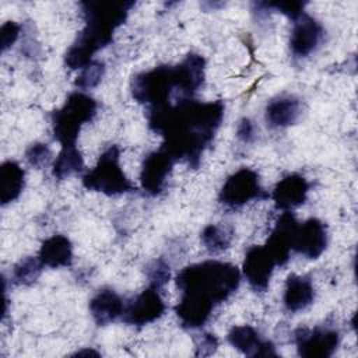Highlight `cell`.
<instances>
[{"instance_id": "d4e9b609", "label": "cell", "mask_w": 358, "mask_h": 358, "mask_svg": "<svg viewBox=\"0 0 358 358\" xmlns=\"http://www.w3.org/2000/svg\"><path fill=\"white\" fill-rule=\"evenodd\" d=\"M105 74V63L101 60H92L88 66L80 70L74 84L80 91H87L95 88Z\"/></svg>"}, {"instance_id": "5b68a950", "label": "cell", "mask_w": 358, "mask_h": 358, "mask_svg": "<svg viewBox=\"0 0 358 358\" xmlns=\"http://www.w3.org/2000/svg\"><path fill=\"white\" fill-rule=\"evenodd\" d=\"M98 112L96 101L84 91L71 92L64 103L52 112L50 124L55 140L62 145H77L78 134L85 123L94 120Z\"/></svg>"}, {"instance_id": "3957f363", "label": "cell", "mask_w": 358, "mask_h": 358, "mask_svg": "<svg viewBox=\"0 0 358 358\" xmlns=\"http://www.w3.org/2000/svg\"><path fill=\"white\" fill-rule=\"evenodd\" d=\"M206 80V59L199 53H187L175 64H161L141 71L131 78L130 91L134 101L148 109L161 108L183 98H193Z\"/></svg>"}, {"instance_id": "44dd1931", "label": "cell", "mask_w": 358, "mask_h": 358, "mask_svg": "<svg viewBox=\"0 0 358 358\" xmlns=\"http://www.w3.org/2000/svg\"><path fill=\"white\" fill-rule=\"evenodd\" d=\"M25 171L15 161H4L0 165V201L6 206L15 201L24 190Z\"/></svg>"}, {"instance_id": "2e32d148", "label": "cell", "mask_w": 358, "mask_h": 358, "mask_svg": "<svg viewBox=\"0 0 358 358\" xmlns=\"http://www.w3.org/2000/svg\"><path fill=\"white\" fill-rule=\"evenodd\" d=\"M227 341L248 357H277L274 344L249 324L234 326L227 334Z\"/></svg>"}, {"instance_id": "30bf717a", "label": "cell", "mask_w": 358, "mask_h": 358, "mask_svg": "<svg viewBox=\"0 0 358 358\" xmlns=\"http://www.w3.org/2000/svg\"><path fill=\"white\" fill-rule=\"evenodd\" d=\"M324 39L323 25L310 14L303 11L292 21L289 35V50L294 57L303 59L316 52Z\"/></svg>"}, {"instance_id": "f546056e", "label": "cell", "mask_w": 358, "mask_h": 358, "mask_svg": "<svg viewBox=\"0 0 358 358\" xmlns=\"http://www.w3.org/2000/svg\"><path fill=\"white\" fill-rule=\"evenodd\" d=\"M236 137L239 141L248 144L252 143L256 137V129L253 122L249 117H243L239 120L238 126H236Z\"/></svg>"}, {"instance_id": "7c38bea8", "label": "cell", "mask_w": 358, "mask_h": 358, "mask_svg": "<svg viewBox=\"0 0 358 358\" xmlns=\"http://www.w3.org/2000/svg\"><path fill=\"white\" fill-rule=\"evenodd\" d=\"M275 267V260L267 248L264 245H253L246 250L242 264V275L252 289L256 292H266Z\"/></svg>"}, {"instance_id": "484cf974", "label": "cell", "mask_w": 358, "mask_h": 358, "mask_svg": "<svg viewBox=\"0 0 358 358\" xmlns=\"http://www.w3.org/2000/svg\"><path fill=\"white\" fill-rule=\"evenodd\" d=\"M25 159L31 166L42 169L52 162V151L45 143H32L25 151Z\"/></svg>"}, {"instance_id": "4dcf8cb0", "label": "cell", "mask_w": 358, "mask_h": 358, "mask_svg": "<svg viewBox=\"0 0 358 358\" xmlns=\"http://www.w3.org/2000/svg\"><path fill=\"white\" fill-rule=\"evenodd\" d=\"M84 354H87V355H88V354H90V355H96V357L99 355V352H96L95 350H91V348H90V350H80V351L74 352L73 355H84Z\"/></svg>"}, {"instance_id": "603a6c76", "label": "cell", "mask_w": 358, "mask_h": 358, "mask_svg": "<svg viewBox=\"0 0 358 358\" xmlns=\"http://www.w3.org/2000/svg\"><path fill=\"white\" fill-rule=\"evenodd\" d=\"M234 235L235 231L231 225L208 224L203 228L200 241L208 253L220 255L231 246Z\"/></svg>"}, {"instance_id": "cb8c5ba5", "label": "cell", "mask_w": 358, "mask_h": 358, "mask_svg": "<svg viewBox=\"0 0 358 358\" xmlns=\"http://www.w3.org/2000/svg\"><path fill=\"white\" fill-rule=\"evenodd\" d=\"M43 270V264L41 263L38 256H28L21 259L14 267L11 273V280L15 285H31L34 284Z\"/></svg>"}, {"instance_id": "9a60e30c", "label": "cell", "mask_w": 358, "mask_h": 358, "mask_svg": "<svg viewBox=\"0 0 358 358\" xmlns=\"http://www.w3.org/2000/svg\"><path fill=\"white\" fill-rule=\"evenodd\" d=\"M310 189V183L301 173H288L277 182L270 197L274 201L277 210L292 211L294 208L302 206Z\"/></svg>"}, {"instance_id": "e0dca14e", "label": "cell", "mask_w": 358, "mask_h": 358, "mask_svg": "<svg viewBox=\"0 0 358 358\" xmlns=\"http://www.w3.org/2000/svg\"><path fill=\"white\" fill-rule=\"evenodd\" d=\"M302 113V105L295 95H280L273 98L266 109L264 119L271 129H285L295 124Z\"/></svg>"}, {"instance_id": "d6986e66", "label": "cell", "mask_w": 358, "mask_h": 358, "mask_svg": "<svg viewBox=\"0 0 358 358\" xmlns=\"http://www.w3.org/2000/svg\"><path fill=\"white\" fill-rule=\"evenodd\" d=\"M124 306L123 298L112 288L99 289L90 299L88 305L90 313L98 326H106L117 317H122Z\"/></svg>"}, {"instance_id": "ac0fdd59", "label": "cell", "mask_w": 358, "mask_h": 358, "mask_svg": "<svg viewBox=\"0 0 358 358\" xmlns=\"http://www.w3.org/2000/svg\"><path fill=\"white\" fill-rule=\"evenodd\" d=\"M315 296V287L309 275L289 274L287 277L282 294V303L288 312L296 313L305 310L313 303Z\"/></svg>"}, {"instance_id": "4fadbf2b", "label": "cell", "mask_w": 358, "mask_h": 358, "mask_svg": "<svg viewBox=\"0 0 358 358\" xmlns=\"http://www.w3.org/2000/svg\"><path fill=\"white\" fill-rule=\"evenodd\" d=\"M175 162L164 148L147 154L140 171L141 189L150 196H158L164 190Z\"/></svg>"}, {"instance_id": "ba28073f", "label": "cell", "mask_w": 358, "mask_h": 358, "mask_svg": "<svg viewBox=\"0 0 358 358\" xmlns=\"http://www.w3.org/2000/svg\"><path fill=\"white\" fill-rule=\"evenodd\" d=\"M294 336L298 355L303 358H329L340 344V333L330 327H299Z\"/></svg>"}, {"instance_id": "6da1fadb", "label": "cell", "mask_w": 358, "mask_h": 358, "mask_svg": "<svg viewBox=\"0 0 358 358\" xmlns=\"http://www.w3.org/2000/svg\"><path fill=\"white\" fill-rule=\"evenodd\" d=\"M222 101L201 102L183 98L166 106L147 110L148 127L164 137V148L175 161L185 159L197 168L204 151L211 145L224 119Z\"/></svg>"}, {"instance_id": "9c48e42d", "label": "cell", "mask_w": 358, "mask_h": 358, "mask_svg": "<svg viewBox=\"0 0 358 358\" xmlns=\"http://www.w3.org/2000/svg\"><path fill=\"white\" fill-rule=\"evenodd\" d=\"M166 310V305L159 294V289L148 285L130 302L126 303L122 320L134 327H143L158 320Z\"/></svg>"}, {"instance_id": "ffe728a7", "label": "cell", "mask_w": 358, "mask_h": 358, "mask_svg": "<svg viewBox=\"0 0 358 358\" xmlns=\"http://www.w3.org/2000/svg\"><path fill=\"white\" fill-rule=\"evenodd\" d=\"M38 257L43 267H69L73 263V243L66 235H52L42 242Z\"/></svg>"}, {"instance_id": "5bb4252c", "label": "cell", "mask_w": 358, "mask_h": 358, "mask_svg": "<svg viewBox=\"0 0 358 358\" xmlns=\"http://www.w3.org/2000/svg\"><path fill=\"white\" fill-rule=\"evenodd\" d=\"M298 221L292 211H282L277 218L274 228L271 229L264 246L275 260L277 267H282L288 263L292 252V239Z\"/></svg>"}, {"instance_id": "4316f807", "label": "cell", "mask_w": 358, "mask_h": 358, "mask_svg": "<svg viewBox=\"0 0 358 358\" xmlns=\"http://www.w3.org/2000/svg\"><path fill=\"white\" fill-rule=\"evenodd\" d=\"M147 277L150 285L155 288H162L171 278V268L169 264L164 259L154 260L147 268Z\"/></svg>"}, {"instance_id": "83f0119b", "label": "cell", "mask_w": 358, "mask_h": 358, "mask_svg": "<svg viewBox=\"0 0 358 358\" xmlns=\"http://www.w3.org/2000/svg\"><path fill=\"white\" fill-rule=\"evenodd\" d=\"M21 34V25L17 24L15 21H6L1 28H0V46L1 50L6 52L10 49L17 39L20 38Z\"/></svg>"}, {"instance_id": "277c9868", "label": "cell", "mask_w": 358, "mask_h": 358, "mask_svg": "<svg viewBox=\"0 0 358 358\" xmlns=\"http://www.w3.org/2000/svg\"><path fill=\"white\" fill-rule=\"evenodd\" d=\"M80 6L85 25L64 55V63L71 70L88 66L95 53L112 42L115 31L123 25L134 3L83 1Z\"/></svg>"}, {"instance_id": "7a4b0ae2", "label": "cell", "mask_w": 358, "mask_h": 358, "mask_svg": "<svg viewBox=\"0 0 358 358\" xmlns=\"http://www.w3.org/2000/svg\"><path fill=\"white\" fill-rule=\"evenodd\" d=\"M242 273L222 260H204L183 267L175 277L180 299L175 313L185 329L203 327L214 309L236 292Z\"/></svg>"}, {"instance_id": "8fae6325", "label": "cell", "mask_w": 358, "mask_h": 358, "mask_svg": "<svg viewBox=\"0 0 358 358\" xmlns=\"http://www.w3.org/2000/svg\"><path fill=\"white\" fill-rule=\"evenodd\" d=\"M327 243V227L322 220L310 217L303 222H298L292 239L294 252L309 260H316L324 253Z\"/></svg>"}, {"instance_id": "8992f818", "label": "cell", "mask_w": 358, "mask_h": 358, "mask_svg": "<svg viewBox=\"0 0 358 358\" xmlns=\"http://www.w3.org/2000/svg\"><path fill=\"white\" fill-rule=\"evenodd\" d=\"M87 190L105 196H119L136 190L134 185L123 172L120 165V150L116 144L109 145L98 158L95 166L81 179Z\"/></svg>"}, {"instance_id": "7402d4cb", "label": "cell", "mask_w": 358, "mask_h": 358, "mask_svg": "<svg viewBox=\"0 0 358 358\" xmlns=\"http://www.w3.org/2000/svg\"><path fill=\"white\" fill-rule=\"evenodd\" d=\"M84 171V158L77 145H64L52 162V175L55 179L63 180L69 176Z\"/></svg>"}, {"instance_id": "52a82bcc", "label": "cell", "mask_w": 358, "mask_h": 358, "mask_svg": "<svg viewBox=\"0 0 358 358\" xmlns=\"http://www.w3.org/2000/svg\"><path fill=\"white\" fill-rule=\"evenodd\" d=\"M270 194L260 185V178L252 168H239L227 178L218 193V201L227 208H239L252 200H263Z\"/></svg>"}, {"instance_id": "f1b7e54d", "label": "cell", "mask_w": 358, "mask_h": 358, "mask_svg": "<svg viewBox=\"0 0 358 358\" xmlns=\"http://www.w3.org/2000/svg\"><path fill=\"white\" fill-rule=\"evenodd\" d=\"M218 347V338L211 333L200 334L196 340V355L197 357H206L215 352Z\"/></svg>"}]
</instances>
